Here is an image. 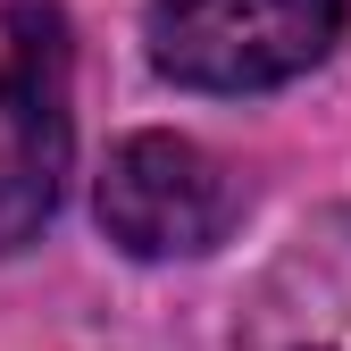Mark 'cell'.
Here are the masks:
<instances>
[{"mask_svg":"<svg viewBox=\"0 0 351 351\" xmlns=\"http://www.w3.org/2000/svg\"><path fill=\"white\" fill-rule=\"evenodd\" d=\"M17 67H0V251H17L42 234V217L59 209V176H67V42L51 9H17Z\"/></svg>","mask_w":351,"mask_h":351,"instance_id":"3957f363","label":"cell"},{"mask_svg":"<svg viewBox=\"0 0 351 351\" xmlns=\"http://www.w3.org/2000/svg\"><path fill=\"white\" fill-rule=\"evenodd\" d=\"M351 0H151V67L184 93H268L310 75Z\"/></svg>","mask_w":351,"mask_h":351,"instance_id":"6da1fadb","label":"cell"},{"mask_svg":"<svg viewBox=\"0 0 351 351\" xmlns=\"http://www.w3.org/2000/svg\"><path fill=\"white\" fill-rule=\"evenodd\" d=\"M101 226L134 259H201L234 226V176L184 134H125L101 167Z\"/></svg>","mask_w":351,"mask_h":351,"instance_id":"7a4b0ae2","label":"cell"}]
</instances>
